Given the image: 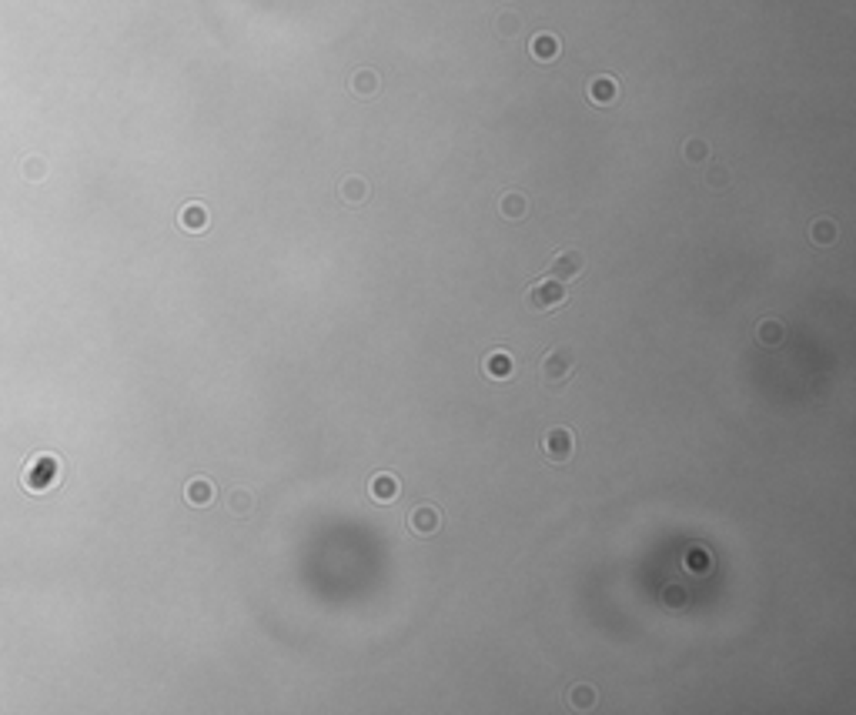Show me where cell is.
<instances>
[{
  "instance_id": "11",
  "label": "cell",
  "mask_w": 856,
  "mask_h": 715,
  "mask_svg": "<svg viewBox=\"0 0 856 715\" xmlns=\"http://www.w3.org/2000/svg\"><path fill=\"white\" fill-rule=\"evenodd\" d=\"M810 238H813V244H816V248H830V244L836 241V224L830 221V217H819V221H813Z\"/></svg>"
},
{
  "instance_id": "12",
  "label": "cell",
  "mask_w": 856,
  "mask_h": 715,
  "mask_svg": "<svg viewBox=\"0 0 856 715\" xmlns=\"http://www.w3.org/2000/svg\"><path fill=\"white\" fill-rule=\"evenodd\" d=\"M615 94H619V87L609 77H595L593 84H589V97H593L595 104H613Z\"/></svg>"
},
{
  "instance_id": "17",
  "label": "cell",
  "mask_w": 856,
  "mask_h": 715,
  "mask_svg": "<svg viewBox=\"0 0 856 715\" xmlns=\"http://www.w3.org/2000/svg\"><path fill=\"white\" fill-rule=\"evenodd\" d=\"M341 197H345L348 204H361V201L368 197V184H365L361 177H348V181L341 184Z\"/></svg>"
},
{
  "instance_id": "21",
  "label": "cell",
  "mask_w": 856,
  "mask_h": 715,
  "mask_svg": "<svg viewBox=\"0 0 856 715\" xmlns=\"http://www.w3.org/2000/svg\"><path fill=\"white\" fill-rule=\"evenodd\" d=\"M686 565H689V572H706V555L689 552V555H686Z\"/></svg>"
},
{
  "instance_id": "14",
  "label": "cell",
  "mask_w": 856,
  "mask_h": 715,
  "mask_svg": "<svg viewBox=\"0 0 856 715\" xmlns=\"http://www.w3.org/2000/svg\"><path fill=\"white\" fill-rule=\"evenodd\" d=\"M569 702H572V709L586 712V709H593V705H595V689H593V685H572V689H569Z\"/></svg>"
},
{
  "instance_id": "16",
  "label": "cell",
  "mask_w": 856,
  "mask_h": 715,
  "mask_svg": "<svg viewBox=\"0 0 856 715\" xmlns=\"http://www.w3.org/2000/svg\"><path fill=\"white\" fill-rule=\"evenodd\" d=\"M559 54V43L552 34H539L535 41H532V57H539V61H552Z\"/></svg>"
},
{
  "instance_id": "2",
  "label": "cell",
  "mask_w": 856,
  "mask_h": 715,
  "mask_svg": "<svg viewBox=\"0 0 856 715\" xmlns=\"http://www.w3.org/2000/svg\"><path fill=\"white\" fill-rule=\"evenodd\" d=\"M526 301L532 311H552V308H562V304L569 301V294H566V284L562 281H539L528 288Z\"/></svg>"
},
{
  "instance_id": "9",
  "label": "cell",
  "mask_w": 856,
  "mask_h": 715,
  "mask_svg": "<svg viewBox=\"0 0 856 715\" xmlns=\"http://www.w3.org/2000/svg\"><path fill=\"white\" fill-rule=\"evenodd\" d=\"M499 211H502L508 221H522V217L528 214L526 194H519V191H508V194H502V201H499Z\"/></svg>"
},
{
  "instance_id": "6",
  "label": "cell",
  "mask_w": 856,
  "mask_h": 715,
  "mask_svg": "<svg viewBox=\"0 0 856 715\" xmlns=\"http://www.w3.org/2000/svg\"><path fill=\"white\" fill-rule=\"evenodd\" d=\"M512 371H515V361H512V354L508 351H488L482 361V374L485 378H492V381H505V378H512Z\"/></svg>"
},
{
  "instance_id": "4",
  "label": "cell",
  "mask_w": 856,
  "mask_h": 715,
  "mask_svg": "<svg viewBox=\"0 0 856 715\" xmlns=\"http://www.w3.org/2000/svg\"><path fill=\"white\" fill-rule=\"evenodd\" d=\"M572 452H575V438H572L569 428H552L542 438V455L552 465H566L572 461Z\"/></svg>"
},
{
  "instance_id": "13",
  "label": "cell",
  "mask_w": 856,
  "mask_h": 715,
  "mask_svg": "<svg viewBox=\"0 0 856 715\" xmlns=\"http://www.w3.org/2000/svg\"><path fill=\"white\" fill-rule=\"evenodd\" d=\"M756 338L763 341V345H779L783 338H786V328H783V321H773V318H766L763 325H759V331H756Z\"/></svg>"
},
{
  "instance_id": "10",
  "label": "cell",
  "mask_w": 856,
  "mask_h": 715,
  "mask_svg": "<svg viewBox=\"0 0 856 715\" xmlns=\"http://www.w3.org/2000/svg\"><path fill=\"white\" fill-rule=\"evenodd\" d=\"M184 495H188L191 505H211V501H215V485H211L208 478H195V481H188Z\"/></svg>"
},
{
  "instance_id": "22",
  "label": "cell",
  "mask_w": 856,
  "mask_h": 715,
  "mask_svg": "<svg viewBox=\"0 0 856 715\" xmlns=\"http://www.w3.org/2000/svg\"><path fill=\"white\" fill-rule=\"evenodd\" d=\"M682 598H686V592H682L679 585L666 588V602H669V605H682Z\"/></svg>"
},
{
  "instance_id": "19",
  "label": "cell",
  "mask_w": 856,
  "mask_h": 715,
  "mask_svg": "<svg viewBox=\"0 0 856 715\" xmlns=\"http://www.w3.org/2000/svg\"><path fill=\"white\" fill-rule=\"evenodd\" d=\"M686 157H689V161H706V157H709V148H706L703 141H689V144H686Z\"/></svg>"
},
{
  "instance_id": "5",
  "label": "cell",
  "mask_w": 856,
  "mask_h": 715,
  "mask_svg": "<svg viewBox=\"0 0 856 715\" xmlns=\"http://www.w3.org/2000/svg\"><path fill=\"white\" fill-rule=\"evenodd\" d=\"M439 525H441V515H439V508H432V505H418V508H412V515H408V528H412V535H418V538L435 535Z\"/></svg>"
},
{
  "instance_id": "7",
  "label": "cell",
  "mask_w": 856,
  "mask_h": 715,
  "mask_svg": "<svg viewBox=\"0 0 856 715\" xmlns=\"http://www.w3.org/2000/svg\"><path fill=\"white\" fill-rule=\"evenodd\" d=\"M368 495L375 501H395L398 499V478L395 475H375L368 481Z\"/></svg>"
},
{
  "instance_id": "15",
  "label": "cell",
  "mask_w": 856,
  "mask_h": 715,
  "mask_svg": "<svg viewBox=\"0 0 856 715\" xmlns=\"http://www.w3.org/2000/svg\"><path fill=\"white\" fill-rule=\"evenodd\" d=\"M352 90L358 94V97L375 94V90H378V74H372V70H358V74H352Z\"/></svg>"
},
{
  "instance_id": "1",
  "label": "cell",
  "mask_w": 856,
  "mask_h": 715,
  "mask_svg": "<svg viewBox=\"0 0 856 715\" xmlns=\"http://www.w3.org/2000/svg\"><path fill=\"white\" fill-rule=\"evenodd\" d=\"M539 374H542V385H546V391L559 394V391L572 381V374H575V351H572L569 345L552 348L549 354L542 358V368H539Z\"/></svg>"
},
{
  "instance_id": "8",
  "label": "cell",
  "mask_w": 856,
  "mask_h": 715,
  "mask_svg": "<svg viewBox=\"0 0 856 715\" xmlns=\"http://www.w3.org/2000/svg\"><path fill=\"white\" fill-rule=\"evenodd\" d=\"M228 512H231L235 518H251V512H255V495H251V488H235V492L228 495Z\"/></svg>"
},
{
  "instance_id": "23",
  "label": "cell",
  "mask_w": 856,
  "mask_h": 715,
  "mask_svg": "<svg viewBox=\"0 0 856 715\" xmlns=\"http://www.w3.org/2000/svg\"><path fill=\"white\" fill-rule=\"evenodd\" d=\"M709 184L716 188V184H726V171H713L709 174Z\"/></svg>"
},
{
  "instance_id": "20",
  "label": "cell",
  "mask_w": 856,
  "mask_h": 715,
  "mask_svg": "<svg viewBox=\"0 0 856 715\" xmlns=\"http://www.w3.org/2000/svg\"><path fill=\"white\" fill-rule=\"evenodd\" d=\"M499 27H502V34H508V37H512V34L519 30V17H515V14H505L502 21H499Z\"/></svg>"
},
{
  "instance_id": "3",
  "label": "cell",
  "mask_w": 856,
  "mask_h": 715,
  "mask_svg": "<svg viewBox=\"0 0 856 715\" xmlns=\"http://www.w3.org/2000/svg\"><path fill=\"white\" fill-rule=\"evenodd\" d=\"M582 271H586V254L575 251V248H562V251L549 261V268H546V274H549L552 281H562V284L575 281Z\"/></svg>"
},
{
  "instance_id": "18",
  "label": "cell",
  "mask_w": 856,
  "mask_h": 715,
  "mask_svg": "<svg viewBox=\"0 0 856 715\" xmlns=\"http://www.w3.org/2000/svg\"><path fill=\"white\" fill-rule=\"evenodd\" d=\"M204 224H208V214H204L201 204H191V208L181 211V228H188V231H204Z\"/></svg>"
}]
</instances>
